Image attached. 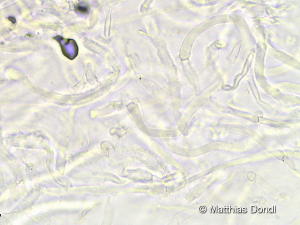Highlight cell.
Listing matches in <instances>:
<instances>
[{"label": "cell", "instance_id": "obj_1", "mask_svg": "<svg viewBox=\"0 0 300 225\" xmlns=\"http://www.w3.org/2000/svg\"><path fill=\"white\" fill-rule=\"evenodd\" d=\"M78 10L81 13H87L88 12V7L83 6H78L77 7Z\"/></svg>", "mask_w": 300, "mask_h": 225}]
</instances>
